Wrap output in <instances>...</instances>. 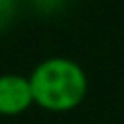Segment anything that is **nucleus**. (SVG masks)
Returning a JSON list of instances; mask_svg holds the SVG:
<instances>
[{
    "instance_id": "obj_1",
    "label": "nucleus",
    "mask_w": 124,
    "mask_h": 124,
    "mask_svg": "<svg viewBox=\"0 0 124 124\" xmlns=\"http://www.w3.org/2000/svg\"><path fill=\"white\" fill-rule=\"evenodd\" d=\"M33 103L48 112H70L87 97V72L70 58L54 56L39 62L29 77Z\"/></svg>"
},
{
    "instance_id": "obj_2",
    "label": "nucleus",
    "mask_w": 124,
    "mask_h": 124,
    "mask_svg": "<svg viewBox=\"0 0 124 124\" xmlns=\"http://www.w3.org/2000/svg\"><path fill=\"white\" fill-rule=\"evenodd\" d=\"M33 106L29 77L0 75V116H19Z\"/></svg>"
}]
</instances>
